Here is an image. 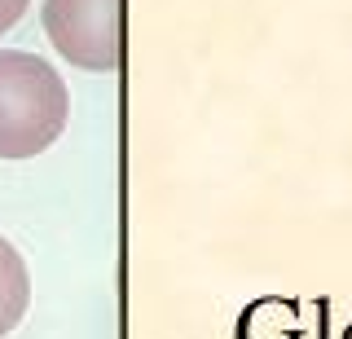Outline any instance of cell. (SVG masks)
Here are the masks:
<instances>
[{"instance_id":"1","label":"cell","mask_w":352,"mask_h":339,"mask_svg":"<svg viewBox=\"0 0 352 339\" xmlns=\"http://www.w3.org/2000/svg\"><path fill=\"white\" fill-rule=\"evenodd\" d=\"M71 97L36 53L0 49V159H36L62 137Z\"/></svg>"},{"instance_id":"2","label":"cell","mask_w":352,"mask_h":339,"mask_svg":"<svg viewBox=\"0 0 352 339\" xmlns=\"http://www.w3.org/2000/svg\"><path fill=\"white\" fill-rule=\"evenodd\" d=\"M44 36L80 71H119L124 0H44Z\"/></svg>"},{"instance_id":"3","label":"cell","mask_w":352,"mask_h":339,"mask_svg":"<svg viewBox=\"0 0 352 339\" xmlns=\"http://www.w3.org/2000/svg\"><path fill=\"white\" fill-rule=\"evenodd\" d=\"M31 304V273H27V260L18 256V247L0 234V339H5L14 326L22 322Z\"/></svg>"},{"instance_id":"4","label":"cell","mask_w":352,"mask_h":339,"mask_svg":"<svg viewBox=\"0 0 352 339\" xmlns=\"http://www.w3.org/2000/svg\"><path fill=\"white\" fill-rule=\"evenodd\" d=\"M27 5H31V0H0V36H5L22 14H27Z\"/></svg>"}]
</instances>
